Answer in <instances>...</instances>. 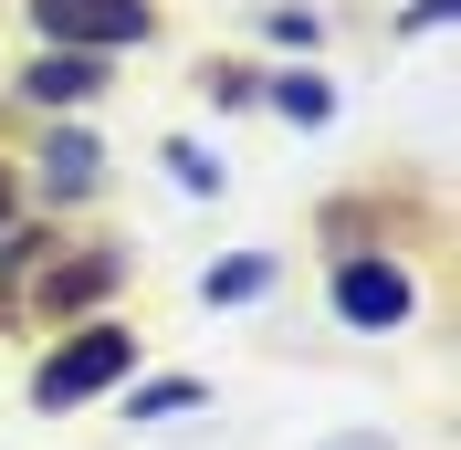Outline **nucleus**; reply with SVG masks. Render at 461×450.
Listing matches in <instances>:
<instances>
[{
	"mask_svg": "<svg viewBox=\"0 0 461 450\" xmlns=\"http://www.w3.org/2000/svg\"><path fill=\"white\" fill-rule=\"evenodd\" d=\"M126 356H137V336H126V325H85V336L63 346L42 377H32V398H42V409H74V398L115 388V377H126Z\"/></svg>",
	"mask_w": 461,
	"mask_h": 450,
	"instance_id": "1",
	"label": "nucleus"
},
{
	"mask_svg": "<svg viewBox=\"0 0 461 450\" xmlns=\"http://www.w3.org/2000/svg\"><path fill=\"white\" fill-rule=\"evenodd\" d=\"M32 22L63 53H95V42H147V0H32Z\"/></svg>",
	"mask_w": 461,
	"mask_h": 450,
	"instance_id": "2",
	"label": "nucleus"
},
{
	"mask_svg": "<svg viewBox=\"0 0 461 450\" xmlns=\"http://www.w3.org/2000/svg\"><path fill=\"white\" fill-rule=\"evenodd\" d=\"M336 314L367 325V336H388V325L409 314V273H399V262H346V273H336Z\"/></svg>",
	"mask_w": 461,
	"mask_h": 450,
	"instance_id": "3",
	"label": "nucleus"
},
{
	"mask_svg": "<svg viewBox=\"0 0 461 450\" xmlns=\"http://www.w3.org/2000/svg\"><path fill=\"white\" fill-rule=\"evenodd\" d=\"M32 94H42V105H74V94H95V63L85 53H42L32 63Z\"/></svg>",
	"mask_w": 461,
	"mask_h": 450,
	"instance_id": "4",
	"label": "nucleus"
},
{
	"mask_svg": "<svg viewBox=\"0 0 461 450\" xmlns=\"http://www.w3.org/2000/svg\"><path fill=\"white\" fill-rule=\"evenodd\" d=\"M42 178H53V189H85V178H95V137H53Z\"/></svg>",
	"mask_w": 461,
	"mask_h": 450,
	"instance_id": "5",
	"label": "nucleus"
},
{
	"mask_svg": "<svg viewBox=\"0 0 461 450\" xmlns=\"http://www.w3.org/2000/svg\"><path fill=\"white\" fill-rule=\"evenodd\" d=\"M105 273H115L105 252H95V262H74L63 283H42V304H53V314H63V304H85V293H105Z\"/></svg>",
	"mask_w": 461,
	"mask_h": 450,
	"instance_id": "6",
	"label": "nucleus"
},
{
	"mask_svg": "<svg viewBox=\"0 0 461 450\" xmlns=\"http://www.w3.org/2000/svg\"><path fill=\"white\" fill-rule=\"evenodd\" d=\"M262 283H273V262H221V273H210V304H241Z\"/></svg>",
	"mask_w": 461,
	"mask_h": 450,
	"instance_id": "7",
	"label": "nucleus"
},
{
	"mask_svg": "<svg viewBox=\"0 0 461 450\" xmlns=\"http://www.w3.org/2000/svg\"><path fill=\"white\" fill-rule=\"evenodd\" d=\"M189 398H200V388H189V377H168V388H147V398H137V419H168V409H189Z\"/></svg>",
	"mask_w": 461,
	"mask_h": 450,
	"instance_id": "8",
	"label": "nucleus"
},
{
	"mask_svg": "<svg viewBox=\"0 0 461 450\" xmlns=\"http://www.w3.org/2000/svg\"><path fill=\"white\" fill-rule=\"evenodd\" d=\"M273 105H284V115H325V85H304V74H294V85H273Z\"/></svg>",
	"mask_w": 461,
	"mask_h": 450,
	"instance_id": "9",
	"label": "nucleus"
},
{
	"mask_svg": "<svg viewBox=\"0 0 461 450\" xmlns=\"http://www.w3.org/2000/svg\"><path fill=\"white\" fill-rule=\"evenodd\" d=\"M0 220H11V178H0Z\"/></svg>",
	"mask_w": 461,
	"mask_h": 450,
	"instance_id": "10",
	"label": "nucleus"
}]
</instances>
